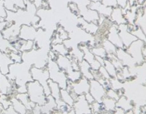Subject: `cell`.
<instances>
[{
    "mask_svg": "<svg viewBox=\"0 0 146 114\" xmlns=\"http://www.w3.org/2000/svg\"><path fill=\"white\" fill-rule=\"evenodd\" d=\"M27 93L30 101L35 105L43 106L46 103V95L42 85L36 81L31 80L26 84Z\"/></svg>",
    "mask_w": 146,
    "mask_h": 114,
    "instance_id": "1",
    "label": "cell"
},
{
    "mask_svg": "<svg viewBox=\"0 0 146 114\" xmlns=\"http://www.w3.org/2000/svg\"><path fill=\"white\" fill-rule=\"evenodd\" d=\"M46 68L49 74V79L57 83L61 89H66L69 81L65 71L59 68L55 60L48 58Z\"/></svg>",
    "mask_w": 146,
    "mask_h": 114,
    "instance_id": "2",
    "label": "cell"
},
{
    "mask_svg": "<svg viewBox=\"0 0 146 114\" xmlns=\"http://www.w3.org/2000/svg\"><path fill=\"white\" fill-rule=\"evenodd\" d=\"M30 72L32 80L36 81L41 84L44 89V92L46 96L50 95V89L48 85V81L49 80V74L46 67L45 68H37L32 66L30 68Z\"/></svg>",
    "mask_w": 146,
    "mask_h": 114,
    "instance_id": "3",
    "label": "cell"
},
{
    "mask_svg": "<svg viewBox=\"0 0 146 114\" xmlns=\"http://www.w3.org/2000/svg\"><path fill=\"white\" fill-rule=\"evenodd\" d=\"M90 84L89 80L82 76L78 81L76 82H69L66 89L71 91L77 95H85L89 92Z\"/></svg>",
    "mask_w": 146,
    "mask_h": 114,
    "instance_id": "4",
    "label": "cell"
},
{
    "mask_svg": "<svg viewBox=\"0 0 146 114\" xmlns=\"http://www.w3.org/2000/svg\"><path fill=\"white\" fill-rule=\"evenodd\" d=\"M78 47L83 51V54H84L83 59L85 60L86 62L89 64V65L91 66V70L98 71L100 67L101 66V64L97 61L95 55L91 52L89 46L86 43H81V44H78Z\"/></svg>",
    "mask_w": 146,
    "mask_h": 114,
    "instance_id": "5",
    "label": "cell"
},
{
    "mask_svg": "<svg viewBox=\"0 0 146 114\" xmlns=\"http://www.w3.org/2000/svg\"><path fill=\"white\" fill-rule=\"evenodd\" d=\"M89 84V93L91 95L94 97L96 101L101 103L103 98L106 95L107 89L101 83L94 78L90 80Z\"/></svg>",
    "mask_w": 146,
    "mask_h": 114,
    "instance_id": "6",
    "label": "cell"
},
{
    "mask_svg": "<svg viewBox=\"0 0 146 114\" xmlns=\"http://www.w3.org/2000/svg\"><path fill=\"white\" fill-rule=\"evenodd\" d=\"M74 113H92L91 104L86 101L85 95H78L72 106Z\"/></svg>",
    "mask_w": 146,
    "mask_h": 114,
    "instance_id": "7",
    "label": "cell"
},
{
    "mask_svg": "<svg viewBox=\"0 0 146 114\" xmlns=\"http://www.w3.org/2000/svg\"><path fill=\"white\" fill-rule=\"evenodd\" d=\"M17 93L14 83L9 80L7 75L0 72V94L12 96Z\"/></svg>",
    "mask_w": 146,
    "mask_h": 114,
    "instance_id": "8",
    "label": "cell"
},
{
    "mask_svg": "<svg viewBox=\"0 0 146 114\" xmlns=\"http://www.w3.org/2000/svg\"><path fill=\"white\" fill-rule=\"evenodd\" d=\"M128 28L129 27L126 23L118 25V34L121 37V41H122L125 48L128 47L134 41L137 40L136 37L132 33L130 32Z\"/></svg>",
    "mask_w": 146,
    "mask_h": 114,
    "instance_id": "9",
    "label": "cell"
},
{
    "mask_svg": "<svg viewBox=\"0 0 146 114\" xmlns=\"http://www.w3.org/2000/svg\"><path fill=\"white\" fill-rule=\"evenodd\" d=\"M106 38L111 41L113 44L115 46L118 48H124L123 44L121 38L118 34V25L113 23L112 25L109 27L107 32Z\"/></svg>",
    "mask_w": 146,
    "mask_h": 114,
    "instance_id": "10",
    "label": "cell"
},
{
    "mask_svg": "<svg viewBox=\"0 0 146 114\" xmlns=\"http://www.w3.org/2000/svg\"><path fill=\"white\" fill-rule=\"evenodd\" d=\"M37 30L35 27L32 25H27V24H22L20 27L19 34V38L24 41H34L36 37Z\"/></svg>",
    "mask_w": 146,
    "mask_h": 114,
    "instance_id": "11",
    "label": "cell"
},
{
    "mask_svg": "<svg viewBox=\"0 0 146 114\" xmlns=\"http://www.w3.org/2000/svg\"><path fill=\"white\" fill-rule=\"evenodd\" d=\"M88 7L91 9L95 10L99 15L104 16L106 18H109L113 11V8L104 5L101 1H91L88 5Z\"/></svg>",
    "mask_w": 146,
    "mask_h": 114,
    "instance_id": "12",
    "label": "cell"
},
{
    "mask_svg": "<svg viewBox=\"0 0 146 114\" xmlns=\"http://www.w3.org/2000/svg\"><path fill=\"white\" fill-rule=\"evenodd\" d=\"M109 18L111 20V21L116 25H120L121 24L127 23V20L125 17H124L122 8H121L118 6L115 8H113L112 13H111Z\"/></svg>",
    "mask_w": 146,
    "mask_h": 114,
    "instance_id": "13",
    "label": "cell"
},
{
    "mask_svg": "<svg viewBox=\"0 0 146 114\" xmlns=\"http://www.w3.org/2000/svg\"><path fill=\"white\" fill-rule=\"evenodd\" d=\"M55 61L57 63L58 66L61 69L65 71V73L68 72L73 68L72 62L68 56H64L58 54L56 58Z\"/></svg>",
    "mask_w": 146,
    "mask_h": 114,
    "instance_id": "14",
    "label": "cell"
},
{
    "mask_svg": "<svg viewBox=\"0 0 146 114\" xmlns=\"http://www.w3.org/2000/svg\"><path fill=\"white\" fill-rule=\"evenodd\" d=\"M14 63L10 58L9 55L6 53L2 52L0 50V72L7 75L9 73V67L10 64Z\"/></svg>",
    "mask_w": 146,
    "mask_h": 114,
    "instance_id": "15",
    "label": "cell"
},
{
    "mask_svg": "<svg viewBox=\"0 0 146 114\" xmlns=\"http://www.w3.org/2000/svg\"><path fill=\"white\" fill-rule=\"evenodd\" d=\"M4 2L6 9L9 11H16L18 9H26L24 0H4Z\"/></svg>",
    "mask_w": 146,
    "mask_h": 114,
    "instance_id": "16",
    "label": "cell"
},
{
    "mask_svg": "<svg viewBox=\"0 0 146 114\" xmlns=\"http://www.w3.org/2000/svg\"><path fill=\"white\" fill-rule=\"evenodd\" d=\"M14 95H15V97L17 99L19 100V101L24 104V105L26 107L27 111H28V113L32 112L33 108H34V106H35L36 105L34 103H32L30 101L29 98V95L27 92L16 93Z\"/></svg>",
    "mask_w": 146,
    "mask_h": 114,
    "instance_id": "17",
    "label": "cell"
},
{
    "mask_svg": "<svg viewBox=\"0 0 146 114\" xmlns=\"http://www.w3.org/2000/svg\"><path fill=\"white\" fill-rule=\"evenodd\" d=\"M82 19V21L80 22L81 25V28L86 31L87 33H88V34H91V35H96L98 29H99V25L98 24H96V23L88 22V21H85L83 18Z\"/></svg>",
    "mask_w": 146,
    "mask_h": 114,
    "instance_id": "18",
    "label": "cell"
},
{
    "mask_svg": "<svg viewBox=\"0 0 146 114\" xmlns=\"http://www.w3.org/2000/svg\"><path fill=\"white\" fill-rule=\"evenodd\" d=\"M78 66H79V71H81L82 76L85 77V78H86L89 81L94 78L91 66L85 60L83 59L82 61H80L78 63Z\"/></svg>",
    "mask_w": 146,
    "mask_h": 114,
    "instance_id": "19",
    "label": "cell"
},
{
    "mask_svg": "<svg viewBox=\"0 0 146 114\" xmlns=\"http://www.w3.org/2000/svg\"><path fill=\"white\" fill-rule=\"evenodd\" d=\"M116 100L106 95L101 101V104H102L104 112L113 113L115 108H116Z\"/></svg>",
    "mask_w": 146,
    "mask_h": 114,
    "instance_id": "20",
    "label": "cell"
},
{
    "mask_svg": "<svg viewBox=\"0 0 146 114\" xmlns=\"http://www.w3.org/2000/svg\"><path fill=\"white\" fill-rule=\"evenodd\" d=\"M10 99H11V105H12L13 108H14V110L17 113L24 114L28 113V111H27L26 107L24 105V104L19 100L17 99L15 97V95L10 96Z\"/></svg>",
    "mask_w": 146,
    "mask_h": 114,
    "instance_id": "21",
    "label": "cell"
},
{
    "mask_svg": "<svg viewBox=\"0 0 146 114\" xmlns=\"http://www.w3.org/2000/svg\"><path fill=\"white\" fill-rule=\"evenodd\" d=\"M101 46L104 48V49L106 51L107 54H115L117 51V47L110 41H108L106 38H103L101 43Z\"/></svg>",
    "mask_w": 146,
    "mask_h": 114,
    "instance_id": "22",
    "label": "cell"
},
{
    "mask_svg": "<svg viewBox=\"0 0 146 114\" xmlns=\"http://www.w3.org/2000/svg\"><path fill=\"white\" fill-rule=\"evenodd\" d=\"M61 99L64 103L72 107L74 103V99L67 89H61Z\"/></svg>",
    "mask_w": 146,
    "mask_h": 114,
    "instance_id": "23",
    "label": "cell"
},
{
    "mask_svg": "<svg viewBox=\"0 0 146 114\" xmlns=\"http://www.w3.org/2000/svg\"><path fill=\"white\" fill-rule=\"evenodd\" d=\"M51 49L52 51H55L57 54H60V55L67 56L69 54V50L64 45V43L57 44H51Z\"/></svg>",
    "mask_w": 146,
    "mask_h": 114,
    "instance_id": "24",
    "label": "cell"
},
{
    "mask_svg": "<svg viewBox=\"0 0 146 114\" xmlns=\"http://www.w3.org/2000/svg\"><path fill=\"white\" fill-rule=\"evenodd\" d=\"M103 66L106 68V70L107 72L108 73V74H109L111 78H116L117 70L115 68V67L114 66L113 64H112V62L109 59L105 58L104 65Z\"/></svg>",
    "mask_w": 146,
    "mask_h": 114,
    "instance_id": "25",
    "label": "cell"
},
{
    "mask_svg": "<svg viewBox=\"0 0 146 114\" xmlns=\"http://www.w3.org/2000/svg\"><path fill=\"white\" fill-rule=\"evenodd\" d=\"M66 74L69 82H76L82 77L81 71L79 70H74V68L66 73Z\"/></svg>",
    "mask_w": 146,
    "mask_h": 114,
    "instance_id": "26",
    "label": "cell"
},
{
    "mask_svg": "<svg viewBox=\"0 0 146 114\" xmlns=\"http://www.w3.org/2000/svg\"><path fill=\"white\" fill-rule=\"evenodd\" d=\"M91 51L93 54L95 55V56L102 57V58H106L107 53L104 47L101 46V44L97 46H94L91 48Z\"/></svg>",
    "mask_w": 146,
    "mask_h": 114,
    "instance_id": "27",
    "label": "cell"
},
{
    "mask_svg": "<svg viewBox=\"0 0 146 114\" xmlns=\"http://www.w3.org/2000/svg\"><path fill=\"white\" fill-rule=\"evenodd\" d=\"M11 105V99H10V96L0 94V107L1 108L2 111L8 108Z\"/></svg>",
    "mask_w": 146,
    "mask_h": 114,
    "instance_id": "28",
    "label": "cell"
},
{
    "mask_svg": "<svg viewBox=\"0 0 146 114\" xmlns=\"http://www.w3.org/2000/svg\"><path fill=\"white\" fill-rule=\"evenodd\" d=\"M56 34L64 42L65 40H67L68 38H69V34L67 32L65 28H64L63 27H60L57 28V29L55 31Z\"/></svg>",
    "mask_w": 146,
    "mask_h": 114,
    "instance_id": "29",
    "label": "cell"
},
{
    "mask_svg": "<svg viewBox=\"0 0 146 114\" xmlns=\"http://www.w3.org/2000/svg\"><path fill=\"white\" fill-rule=\"evenodd\" d=\"M91 110H92V113H94L104 112L101 103H98L97 102V101H94L93 103L91 104Z\"/></svg>",
    "mask_w": 146,
    "mask_h": 114,
    "instance_id": "30",
    "label": "cell"
},
{
    "mask_svg": "<svg viewBox=\"0 0 146 114\" xmlns=\"http://www.w3.org/2000/svg\"><path fill=\"white\" fill-rule=\"evenodd\" d=\"M106 96L110 97L111 98H113L115 100H118L120 98L121 95L119 94L118 91H115V90L112 89V88H108L106 91Z\"/></svg>",
    "mask_w": 146,
    "mask_h": 114,
    "instance_id": "31",
    "label": "cell"
},
{
    "mask_svg": "<svg viewBox=\"0 0 146 114\" xmlns=\"http://www.w3.org/2000/svg\"><path fill=\"white\" fill-rule=\"evenodd\" d=\"M98 72H99L100 75H101V76H102L103 78H104V79L106 80V81H110L111 77L110 76V75L108 74V73L107 72V71L106 70V68H104V66H101L100 67V68L98 70Z\"/></svg>",
    "mask_w": 146,
    "mask_h": 114,
    "instance_id": "32",
    "label": "cell"
},
{
    "mask_svg": "<svg viewBox=\"0 0 146 114\" xmlns=\"http://www.w3.org/2000/svg\"><path fill=\"white\" fill-rule=\"evenodd\" d=\"M101 2L104 5L108 7H111V8H115V7H118L117 0H101Z\"/></svg>",
    "mask_w": 146,
    "mask_h": 114,
    "instance_id": "33",
    "label": "cell"
},
{
    "mask_svg": "<svg viewBox=\"0 0 146 114\" xmlns=\"http://www.w3.org/2000/svg\"><path fill=\"white\" fill-rule=\"evenodd\" d=\"M7 17V9L4 7V0H0V18L5 19Z\"/></svg>",
    "mask_w": 146,
    "mask_h": 114,
    "instance_id": "34",
    "label": "cell"
},
{
    "mask_svg": "<svg viewBox=\"0 0 146 114\" xmlns=\"http://www.w3.org/2000/svg\"><path fill=\"white\" fill-rule=\"evenodd\" d=\"M9 23L6 21L5 19L4 18H0V38L2 37L1 36V32H2L3 30L5 28V27L8 25Z\"/></svg>",
    "mask_w": 146,
    "mask_h": 114,
    "instance_id": "35",
    "label": "cell"
},
{
    "mask_svg": "<svg viewBox=\"0 0 146 114\" xmlns=\"http://www.w3.org/2000/svg\"><path fill=\"white\" fill-rule=\"evenodd\" d=\"M85 98H86V101H88L90 104L93 103L94 101H96L95 99L94 98V97L91 95V93H90L89 92L87 93L86 94H85Z\"/></svg>",
    "mask_w": 146,
    "mask_h": 114,
    "instance_id": "36",
    "label": "cell"
},
{
    "mask_svg": "<svg viewBox=\"0 0 146 114\" xmlns=\"http://www.w3.org/2000/svg\"><path fill=\"white\" fill-rule=\"evenodd\" d=\"M128 0H117V3H118V6L121 8L123 9L126 7V4L128 3Z\"/></svg>",
    "mask_w": 146,
    "mask_h": 114,
    "instance_id": "37",
    "label": "cell"
},
{
    "mask_svg": "<svg viewBox=\"0 0 146 114\" xmlns=\"http://www.w3.org/2000/svg\"><path fill=\"white\" fill-rule=\"evenodd\" d=\"M89 1H94V2H96V1H101V0H88Z\"/></svg>",
    "mask_w": 146,
    "mask_h": 114,
    "instance_id": "38",
    "label": "cell"
}]
</instances>
